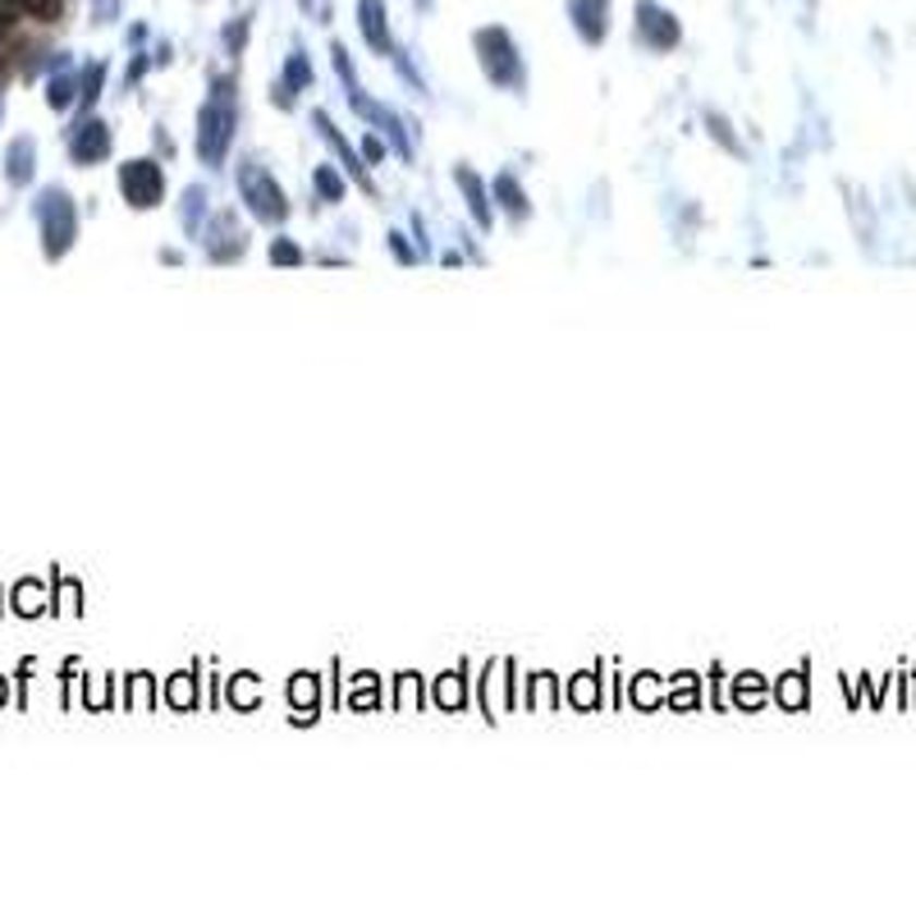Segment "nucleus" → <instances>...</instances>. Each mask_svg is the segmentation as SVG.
Instances as JSON below:
<instances>
[{"mask_svg": "<svg viewBox=\"0 0 916 916\" xmlns=\"http://www.w3.org/2000/svg\"><path fill=\"white\" fill-rule=\"evenodd\" d=\"M10 24H14V10H0V41L10 37Z\"/></svg>", "mask_w": 916, "mask_h": 916, "instance_id": "obj_3", "label": "nucleus"}, {"mask_svg": "<svg viewBox=\"0 0 916 916\" xmlns=\"http://www.w3.org/2000/svg\"><path fill=\"white\" fill-rule=\"evenodd\" d=\"M363 28H367V37H371V47H390L386 41V33H381V5H376V0H363Z\"/></svg>", "mask_w": 916, "mask_h": 916, "instance_id": "obj_1", "label": "nucleus"}, {"mask_svg": "<svg viewBox=\"0 0 916 916\" xmlns=\"http://www.w3.org/2000/svg\"><path fill=\"white\" fill-rule=\"evenodd\" d=\"M19 10H28V14H37V19H56L60 14V0H14Z\"/></svg>", "mask_w": 916, "mask_h": 916, "instance_id": "obj_2", "label": "nucleus"}]
</instances>
